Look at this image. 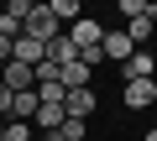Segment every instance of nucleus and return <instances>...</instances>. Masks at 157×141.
<instances>
[{
    "mask_svg": "<svg viewBox=\"0 0 157 141\" xmlns=\"http://www.w3.org/2000/svg\"><path fill=\"white\" fill-rule=\"evenodd\" d=\"M21 37H32V42H42V47H47V42L58 37V16H52L47 6H32V16H26V26H21Z\"/></svg>",
    "mask_w": 157,
    "mask_h": 141,
    "instance_id": "obj_1",
    "label": "nucleus"
},
{
    "mask_svg": "<svg viewBox=\"0 0 157 141\" xmlns=\"http://www.w3.org/2000/svg\"><path fill=\"white\" fill-rule=\"evenodd\" d=\"M68 42H73V52H100L105 26H100V21H89V16H78V21H73V32H68Z\"/></svg>",
    "mask_w": 157,
    "mask_h": 141,
    "instance_id": "obj_2",
    "label": "nucleus"
},
{
    "mask_svg": "<svg viewBox=\"0 0 157 141\" xmlns=\"http://www.w3.org/2000/svg\"><path fill=\"white\" fill-rule=\"evenodd\" d=\"M0 84H6L11 94H26V89H37V68H26V63H6V68H0Z\"/></svg>",
    "mask_w": 157,
    "mask_h": 141,
    "instance_id": "obj_3",
    "label": "nucleus"
},
{
    "mask_svg": "<svg viewBox=\"0 0 157 141\" xmlns=\"http://www.w3.org/2000/svg\"><path fill=\"white\" fill-rule=\"evenodd\" d=\"M89 73H94V68H89L84 58L63 63V68H58V84H63V94H68V89H89Z\"/></svg>",
    "mask_w": 157,
    "mask_h": 141,
    "instance_id": "obj_4",
    "label": "nucleus"
},
{
    "mask_svg": "<svg viewBox=\"0 0 157 141\" xmlns=\"http://www.w3.org/2000/svg\"><path fill=\"white\" fill-rule=\"evenodd\" d=\"M147 105H157V84L152 79H131L126 84V110H147Z\"/></svg>",
    "mask_w": 157,
    "mask_h": 141,
    "instance_id": "obj_5",
    "label": "nucleus"
},
{
    "mask_svg": "<svg viewBox=\"0 0 157 141\" xmlns=\"http://www.w3.org/2000/svg\"><path fill=\"white\" fill-rule=\"evenodd\" d=\"M63 110H68V120H84L94 110V89H68L63 94Z\"/></svg>",
    "mask_w": 157,
    "mask_h": 141,
    "instance_id": "obj_6",
    "label": "nucleus"
},
{
    "mask_svg": "<svg viewBox=\"0 0 157 141\" xmlns=\"http://www.w3.org/2000/svg\"><path fill=\"white\" fill-rule=\"evenodd\" d=\"M152 68H157V58H152L147 47H136V52L126 58V84H131V79H152Z\"/></svg>",
    "mask_w": 157,
    "mask_h": 141,
    "instance_id": "obj_7",
    "label": "nucleus"
},
{
    "mask_svg": "<svg viewBox=\"0 0 157 141\" xmlns=\"http://www.w3.org/2000/svg\"><path fill=\"white\" fill-rule=\"evenodd\" d=\"M100 52H105V58H121V63H126V58L136 52V42H131L126 32H105V42H100Z\"/></svg>",
    "mask_w": 157,
    "mask_h": 141,
    "instance_id": "obj_8",
    "label": "nucleus"
},
{
    "mask_svg": "<svg viewBox=\"0 0 157 141\" xmlns=\"http://www.w3.org/2000/svg\"><path fill=\"white\" fill-rule=\"evenodd\" d=\"M37 105H42V99H37V89L16 94V99H11V120H26V125H32V120H37Z\"/></svg>",
    "mask_w": 157,
    "mask_h": 141,
    "instance_id": "obj_9",
    "label": "nucleus"
},
{
    "mask_svg": "<svg viewBox=\"0 0 157 141\" xmlns=\"http://www.w3.org/2000/svg\"><path fill=\"white\" fill-rule=\"evenodd\" d=\"M73 58H78V52H73V42L58 32V37L47 42V63H58V68H63V63H73Z\"/></svg>",
    "mask_w": 157,
    "mask_h": 141,
    "instance_id": "obj_10",
    "label": "nucleus"
},
{
    "mask_svg": "<svg viewBox=\"0 0 157 141\" xmlns=\"http://www.w3.org/2000/svg\"><path fill=\"white\" fill-rule=\"evenodd\" d=\"M152 32H157V16H136V21H126V37H131L136 47H141V42H147Z\"/></svg>",
    "mask_w": 157,
    "mask_h": 141,
    "instance_id": "obj_11",
    "label": "nucleus"
},
{
    "mask_svg": "<svg viewBox=\"0 0 157 141\" xmlns=\"http://www.w3.org/2000/svg\"><path fill=\"white\" fill-rule=\"evenodd\" d=\"M121 16H126V21H136V16H157V6H152V0H121Z\"/></svg>",
    "mask_w": 157,
    "mask_h": 141,
    "instance_id": "obj_12",
    "label": "nucleus"
},
{
    "mask_svg": "<svg viewBox=\"0 0 157 141\" xmlns=\"http://www.w3.org/2000/svg\"><path fill=\"white\" fill-rule=\"evenodd\" d=\"M47 11H52L58 21H68V16L78 21V0H47Z\"/></svg>",
    "mask_w": 157,
    "mask_h": 141,
    "instance_id": "obj_13",
    "label": "nucleus"
},
{
    "mask_svg": "<svg viewBox=\"0 0 157 141\" xmlns=\"http://www.w3.org/2000/svg\"><path fill=\"white\" fill-rule=\"evenodd\" d=\"M0 141H32V125L26 120H6V136Z\"/></svg>",
    "mask_w": 157,
    "mask_h": 141,
    "instance_id": "obj_14",
    "label": "nucleus"
},
{
    "mask_svg": "<svg viewBox=\"0 0 157 141\" xmlns=\"http://www.w3.org/2000/svg\"><path fill=\"white\" fill-rule=\"evenodd\" d=\"M58 141H84V120H63L58 125Z\"/></svg>",
    "mask_w": 157,
    "mask_h": 141,
    "instance_id": "obj_15",
    "label": "nucleus"
},
{
    "mask_svg": "<svg viewBox=\"0 0 157 141\" xmlns=\"http://www.w3.org/2000/svg\"><path fill=\"white\" fill-rule=\"evenodd\" d=\"M6 16H16V21L26 26V16H32V0H11V6H6Z\"/></svg>",
    "mask_w": 157,
    "mask_h": 141,
    "instance_id": "obj_16",
    "label": "nucleus"
},
{
    "mask_svg": "<svg viewBox=\"0 0 157 141\" xmlns=\"http://www.w3.org/2000/svg\"><path fill=\"white\" fill-rule=\"evenodd\" d=\"M11 99H16V94H11L6 84H0V120H11Z\"/></svg>",
    "mask_w": 157,
    "mask_h": 141,
    "instance_id": "obj_17",
    "label": "nucleus"
},
{
    "mask_svg": "<svg viewBox=\"0 0 157 141\" xmlns=\"http://www.w3.org/2000/svg\"><path fill=\"white\" fill-rule=\"evenodd\" d=\"M141 141H157V125H152V131H147V136H141Z\"/></svg>",
    "mask_w": 157,
    "mask_h": 141,
    "instance_id": "obj_18",
    "label": "nucleus"
}]
</instances>
